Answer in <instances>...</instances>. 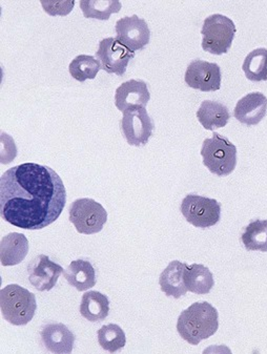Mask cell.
Here are the masks:
<instances>
[{
	"label": "cell",
	"mask_w": 267,
	"mask_h": 354,
	"mask_svg": "<svg viewBox=\"0 0 267 354\" xmlns=\"http://www.w3.org/2000/svg\"><path fill=\"white\" fill-rule=\"evenodd\" d=\"M96 57L105 72L122 76L127 72L129 62L135 57V53L122 46L116 38L109 37L101 40Z\"/></svg>",
	"instance_id": "obj_10"
},
{
	"label": "cell",
	"mask_w": 267,
	"mask_h": 354,
	"mask_svg": "<svg viewBox=\"0 0 267 354\" xmlns=\"http://www.w3.org/2000/svg\"><path fill=\"white\" fill-rule=\"evenodd\" d=\"M66 203L64 181L46 165L24 163L0 178V214L15 227L42 230L59 218Z\"/></svg>",
	"instance_id": "obj_1"
},
{
	"label": "cell",
	"mask_w": 267,
	"mask_h": 354,
	"mask_svg": "<svg viewBox=\"0 0 267 354\" xmlns=\"http://www.w3.org/2000/svg\"><path fill=\"white\" fill-rule=\"evenodd\" d=\"M151 99L147 84L143 80L123 82L115 93V105L120 112L145 109Z\"/></svg>",
	"instance_id": "obj_13"
},
{
	"label": "cell",
	"mask_w": 267,
	"mask_h": 354,
	"mask_svg": "<svg viewBox=\"0 0 267 354\" xmlns=\"http://www.w3.org/2000/svg\"><path fill=\"white\" fill-rule=\"evenodd\" d=\"M101 68L100 62L91 55H78L68 66L70 74L79 82H84L86 79L96 78Z\"/></svg>",
	"instance_id": "obj_25"
},
{
	"label": "cell",
	"mask_w": 267,
	"mask_h": 354,
	"mask_svg": "<svg viewBox=\"0 0 267 354\" xmlns=\"http://www.w3.org/2000/svg\"><path fill=\"white\" fill-rule=\"evenodd\" d=\"M221 68L217 64L194 60L186 68L185 82L201 92H216L221 88Z\"/></svg>",
	"instance_id": "obj_11"
},
{
	"label": "cell",
	"mask_w": 267,
	"mask_h": 354,
	"mask_svg": "<svg viewBox=\"0 0 267 354\" xmlns=\"http://www.w3.org/2000/svg\"><path fill=\"white\" fill-rule=\"evenodd\" d=\"M64 279H66L71 286L75 287L78 291H86L96 285V271L91 262L86 260L73 261L64 271Z\"/></svg>",
	"instance_id": "obj_18"
},
{
	"label": "cell",
	"mask_w": 267,
	"mask_h": 354,
	"mask_svg": "<svg viewBox=\"0 0 267 354\" xmlns=\"http://www.w3.org/2000/svg\"><path fill=\"white\" fill-rule=\"evenodd\" d=\"M242 70L248 80L254 82L267 81V48L252 50L244 59Z\"/></svg>",
	"instance_id": "obj_23"
},
{
	"label": "cell",
	"mask_w": 267,
	"mask_h": 354,
	"mask_svg": "<svg viewBox=\"0 0 267 354\" xmlns=\"http://www.w3.org/2000/svg\"><path fill=\"white\" fill-rule=\"evenodd\" d=\"M79 310L84 319L92 323L104 321L110 313V299L99 291H88L82 295Z\"/></svg>",
	"instance_id": "obj_20"
},
{
	"label": "cell",
	"mask_w": 267,
	"mask_h": 354,
	"mask_svg": "<svg viewBox=\"0 0 267 354\" xmlns=\"http://www.w3.org/2000/svg\"><path fill=\"white\" fill-rule=\"evenodd\" d=\"M241 240L248 252H267V220L250 222L244 230Z\"/></svg>",
	"instance_id": "obj_22"
},
{
	"label": "cell",
	"mask_w": 267,
	"mask_h": 354,
	"mask_svg": "<svg viewBox=\"0 0 267 354\" xmlns=\"http://www.w3.org/2000/svg\"><path fill=\"white\" fill-rule=\"evenodd\" d=\"M121 131L131 147H145L153 135L155 124L145 109L123 113Z\"/></svg>",
	"instance_id": "obj_8"
},
{
	"label": "cell",
	"mask_w": 267,
	"mask_h": 354,
	"mask_svg": "<svg viewBox=\"0 0 267 354\" xmlns=\"http://www.w3.org/2000/svg\"><path fill=\"white\" fill-rule=\"evenodd\" d=\"M64 269L46 254H39L28 265L29 282L36 290L50 291L57 284Z\"/></svg>",
	"instance_id": "obj_12"
},
{
	"label": "cell",
	"mask_w": 267,
	"mask_h": 354,
	"mask_svg": "<svg viewBox=\"0 0 267 354\" xmlns=\"http://www.w3.org/2000/svg\"><path fill=\"white\" fill-rule=\"evenodd\" d=\"M71 223L79 234H94L102 230L108 222V212L102 205L90 198H82L71 204Z\"/></svg>",
	"instance_id": "obj_6"
},
{
	"label": "cell",
	"mask_w": 267,
	"mask_h": 354,
	"mask_svg": "<svg viewBox=\"0 0 267 354\" xmlns=\"http://www.w3.org/2000/svg\"><path fill=\"white\" fill-rule=\"evenodd\" d=\"M97 335H98L99 345L103 350L110 353L120 351L127 344L125 331L116 324L102 326L97 333Z\"/></svg>",
	"instance_id": "obj_24"
},
{
	"label": "cell",
	"mask_w": 267,
	"mask_h": 354,
	"mask_svg": "<svg viewBox=\"0 0 267 354\" xmlns=\"http://www.w3.org/2000/svg\"><path fill=\"white\" fill-rule=\"evenodd\" d=\"M237 29L228 16L214 14L204 20L201 34L202 48L212 55L226 54L234 41Z\"/></svg>",
	"instance_id": "obj_5"
},
{
	"label": "cell",
	"mask_w": 267,
	"mask_h": 354,
	"mask_svg": "<svg viewBox=\"0 0 267 354\" xmlns=\"http://www.w3.org/2000/svg\"><path fill=\"white\" fill-rule=\"evenodd\" d=\"M29 254V241L26 236L11 232L1 239L0 261L3 266H15L20 264Z\"/></svg>",
	"instance_id": "obj_16"
},
{
	"label": "cell",
	"mask_w": 267,
	"mask_h": 354,
	"mask_svg": "<svg viewBox=\"0 0 267 354\" xmlns=\"http://www.w3.org/2000/svg\"><path fill=\"white\" fill-rule=\"evenodd\" d=\"M203 165L219 177L230 175L237 167V147L218 133L203 141L201 149Z\"/></svg>",
	"instance_id": "obj_4"
},
{
	"label": "cell",
	"mask_w": 267,
	"mask_h": 354,
	"mask_svg": "<svg viewBox=\"0 0 267 354\" xmlns=\"http://www.w3.org/2000/svg\"><path fill=\"white\" fill-rule=\"evenodd\" d=\"M122 5L120 1H96V0H82L80 9L82 10L84 17L93 19L108 20L113 13H118Z\"/></svg>",
	"instance_id": "obj_26"
},
{
	"label": "cell",
	"mask_w": 267,
	"mask_h": 354,
	"mask_svg": "<svg viewBox=\"0 0 267 354\" xmlns=\"http://www.w3.org/2000/svg\"><path fill=\"white\" fill-rule=\"evenodd\" d=\"M0 309L8 323L26 325L37 310L35 295L19 285H7L0 291Z\"/></svg>",
	"instance_id": "obj_3"
},
{
	"label": "cell",
	"mask_w": 267,
	"mask_h": 354,
	"mask_svg": "<svg viewBox=\"0 0 267 354\" xmlns=\"http://www.w3.org/2000/svg\"><path fill=\"white\" fill-rule=\"evenodd\" d=\"M198 121L208 131H215L228 124L230 119V111L225 105L217 101L205 100L197 111Z\"/></svg>",
	"instance_id": "obj_21"
},
{
	"label": "cell",
	"mask_w": 267,
	"mask_h": 354,
	"mask_svg": "<svg viewBox=\"0 0 267 354\" xmlns=\"http://www.w3.org/2000/svg\"><path fill=\"white\" fill-rule=\"evenodd\" d=\"M116 39L131 52L143 50L151 39L149 24L137 15L120 18L115 26Z\"/></svg>",
	"instance_id": "obj_9"
},
{
	"label": "cell",
	"mask_w": 267,
	"mask_h": 354,
	"mask_svg": "<svg viewBox=\"0 0 267 354\" xmlns=\"http://www.w3.org/2000/svg\"><path fill=\"white\" fill-rule=\"evenodd\" d=\"M40 337L46 349L52 353L68 354L74 348V333L64 324H46L40 331Z\"/></svg>",
	"instance_id": "obj_15"
},
{
	"label": "cell",
	"mask_w": 267,
	"mask_h": 354,
	"mask_svg": "<svg viewBox=\"0 0 267 354\" xmlns=\"http://www.w3.org/2000/svg\"><path fill=\"white\" fill-rule=\"evenodd\" d=\"M184 284L187 291L196 295H208L215 286L214 276L208 267L202 264H186L184 269Z\"/></svg>",
	"instance_id": "obj_19"
},
{
	"label": "cell",
	"mask_w": 267,
	"mask_h": 354,
	"mask_svg": "<svg viewBox=\"0 0 267 354\" xmlns=\"http://www.w3.org/2000/svg\"><path fill=\"white\" fill-rule=\"evenodd\" d=\"M267 98L260 92L250 93L242 97L234 107V116L239 122L257 125L266 116Z\"/></svg>",
	"instance_id": "obj_14"
},
{
	"label": "cell",
	"mask_w": 267,
	"mask_h": 354,
	"mask_svg": "<svg viewBox=\"0 0 267 354\" xmlns=\"http://www.w3.org/2000/svg\"><path fill=\"white\" fill-rule=\"evenodd\" d=\"M186 221L198 228H210L221 219V204L215 199L187 195L180 206Z\"/></svg>",
	"instance_id": "obj_7"
},
{
	"label": "cell",
	"mask_w": 267,
	"mask_h": 354,
	"mask_svg": "<svg viewBox=\"0 0 267 354\" xmlns=\"http://www.w3.org/2000/svg\"><path fill=\"white\" fill-rule=\"evenodd\" d=\"M44 11L50 15H68L74 7L75 1H42Z\"/></svg>",
	"instance_id": "obj_27"
},
{
	"label": "cell",
	"mask_w": 267,
	"mask_h": 354,
	"mask_svg": "<svg viewBox=\"0 0 267 354\" xmlns=\"http://www.w3.org/2000/svg\"><path fill=\"white\" fill-rule=\"evenodd\" d=\"M186 263L180 261H173L169 266L160 274V288L165 293L167 297L180 299L187 292L184 284V269Z\"/></svg>",
	"instance_id": "obj_17"
},
{
	"label": "cell",
	"mask_w": 267,
	"mask_h": 354,
	"mask_svg": "<svg viewBox=\"0 0 267 354\" xmlns=\"http://www.w3.org/2000/svg\"><path fill=\"white\" fill-rule=\"evenodd\" d=\"M219 328V313L208 302H196L182 311L178 317L177 331L180 337L197 346L212 337Z\"/></svg>",
	"instance_id": "obj_2"
}]
</instances>
